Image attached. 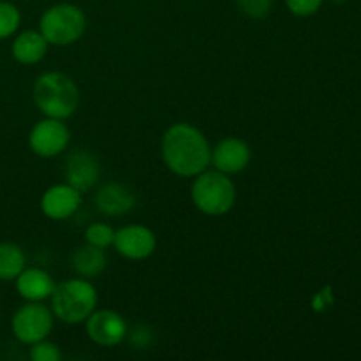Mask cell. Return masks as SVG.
<instances>
[{
	"label": "cell",
	"mask_w": 361,
	"mask_h": 361,
	"mask_svg": "<svg viewBox=\"0 0 361 361\" xmlns=\"http://www.w3.org/2000/svg\"><path fill=\"white\" fill-rule=\"evenodd\" d=\"M161 154L166 168L182 178H194L208 169L212 147L197 127L187 122L173 123L161 141Z\"/></svg>",
	"instance_id": "6da1fadb"
},
{
	"label": "cell",
	"mask_w": 361,
	"mask_h": 361,
	"mask_svg": "<svg viewBox=\"0 0 361 361\" xmlns=\"http://www.w3.org/2000/svg\"><path fill=\"white\" fill-rule=\"evenodd\" d=\"M32 97L44 116L66 120L73 116L80 106V88L71 76L51 71L35 80Z\"/></svg>",
	"instance_id": "7a4b0ae2"
},
{
	"label": "cell",
	"mask_w": 361,
	"mask_h": 361,
	"mask_svg": "<svg viewBox=\"0 0 361 361\" xmlns=\"http://www.w3.org/2000/svg\"><path fill=\"white\" fill-rule=\"evenodd\" d=\"M99 302L97 289L88 279L76 277L63 281L51 295L53 316L66 324H80L87 321Z\"/></svg>",
	"instance_id": "3957f363"
},
{
	"label": "cell",
	"mask_w": 361,
	"mask_h": 361,
	"mask_svg": "<svg viewBox=\"0 0 361 361\" xmlns=\"http://www.w3.org/2000/svg\"><path fill=\"white\" fill-rule=\"evenodd\" d=\"M190 197L192 203L201 214L219 217L231 212L236 201V187L229 175L217 171H208L194 176L192 187H190Z\"/></svg>",
	"instance_id": "277c9868"
},
{
	"label": "cell",
	"mask_w": 361,
	"mask_h": 361,
	"mask_svg": "<svg viewBox=\"0 0 361 361\" xmlns=\"http://www.w3.org/2000/svg\"><path fill=\"white\" fill-rule=\"evenodd\" d=\"M87 30V16L74 4H56L42 13L39 32L53 46H69L80 41Z\"/></svg>",
	"instance_id": "5b68a950"
},
{
	"label": "cell",
	"mask_w": 361,
	"mask_h": 361,
	"mask_svg": "<svg viewBox=\"0 0 361 361\" xmlns=\"http://www.w3.org/2000/svg\"><path fill=\"white\" fill-rule=\"evenodd\" d=\"M53 310L42 302H27L14 312L11 330L18 342L32 345L48 338L53 330Z\"/></svg>",
	"instance_id": "8992f818"
},
{
	"label": "cell",
	"mask_w": 361,
	"mask_h": 361,
	"mask_svg": "<svg viewBox=\"0 0 361 361\" xmlns=\"http://www.w3.org/2000/svg\"><path fill=\"white\" fill-rule=\"evenodd\" d=\"M71 141V130L62 120L49 118L35 123L28 134V147L39 157H56L67 148Z\"/></svg>",
	"instance_id": "52a82bcc"
},
{
	"label": "cell",
	"mask_w": 361,
	"mask_h": 361,
	"mask_svg": "<svg viewBox=\"0 0 361 361\" xmlns=\"http://www.w3.org/2000/svg\"><path fill=\"white\" fill-rule=\"evenodd\" d=\"M113 247L122 257L129 261H143L157 249V238L150 228L130 224L115 231Z\"/></svg>",
	"instance_id": "ba28073f"
},
{
	"label": "cell",
	"mask_w": 361,
	"mask_h": 361,
	"mask_svg": "<svg viewBox=\"0 0 361 361\" xmlns=\"http://www.w3.org/2000/svg\"><path fill=\"white\" fill-rule=\"evenodd\" d=\"M85 323L90 341L101 348H115L127 337L126 319L115 310H94Z\"/></svg>",
	"instance_id": "9c48e42d"
},
{
	"label": "cell",
	"mask_w": 361,
	"mask_h": 361,
	"mask_svg": "<svg viewBox=\"0 0 361 361\" xmlns=\"http://www.w3.org/2000/svg\"><path fill=\"white\" fill-rule=\"evenodd\" d=\"M252 152L250 147L240 137H224L219 141L217 147L212 148V161L217 171L226 173V175H236L242 173L247 166L250 164Z\"/></svg>",
	"instance_id": "30bf717a"
},
{
	"label": "cell",
	"mask_w": 361,
	"mask_h": 361,
	"mask_svg": "<svg viewBox=\"0 0 361 361\" xmlns=\"http://www.w3.org/2000/svg\"><path fill=\"white\" fill-rule=\"evenodd\" d=\"M81 207V192L69 183H56L41 197V212L51 221L71 219Z\"/></svg>",
	"instance_id": "8fae6325"
},
{
	"label": "cell",
	"mask_w": 361,
	"mask_h": 361,
	"mask_svg": "<svg viewBox=\"0 0 361 361\" xmlns=\"http://www.w3.org/2000/svg\"><path fill=\"white\" fill-rule=\"evenodd\" d=\"M63 175L67 180L66 183L83 194L97 183L99 176H101V168H99V161L90 152L76 150L67 157Z\"/></svg>",
	"instance_id": "7c38bea8"
},
{
	"label": "cell",
	"mask_w": 361,
	"mask_h": 361,
	"mask_svg": "<svg viewBox=\"0 0 361 361\" xmlns=\"http://www.w3.org/2000/svg\"><path fill=\"white\" fill-rule=\"evenodd\" d=\"M16 291L25 302H44L51 298L56 284L51 275L42 268H27L14 279Z\"/></svg>",
	"instance_id": "4fadbf2b"
},
{
	"label": "cell",
	"mask_w": 361,
	"mask_h": 361,
	"mask_svg": "<svg viewBox=\"0 0 361 361\" xmlns=\"http://www.w3.org/2000/svg\"><path fill=\"white\" fill-rule=\"evenodd\" d=\"M95 204L101 214L108 215V217H120L133 210L136 204V196L127 185L113 182L99 189L97 196H95Z\"/></svg>",
	"instance_id": "5bb4252c"
},
{
	"label": "cell",
	"mask_w": 361,
	"mask_h": 361,
	"mask_svg": "<svg viewBox=\"0 0 361 361\" xmlns=\"http://www.w3.org/2000/svg\"><path fill=\"white\" fill-rule=\"evenodd\" d=\"M49 42L39 30L20 32L13 39L11 44V55L21 66H34L39 63L48 53Z\"/></svg>",
	"instance_id": "9a60e30c"
},
{
	"label": "cell",
	"mask_w": 361,
	"mask_h": 361,
	"mask_svg": "<svg viewBox=\"0 0 361 361\" xmlns=\"http://www.w3.org/2000/svg\"><path fill=\"white\" fill-rule=\"evenodd\" d=\"M71 264H73V270L78 277L88 279V281L99 277L106 268L104 249H99L90 243L78 247L71 257Z\"/></svg>",
	"instance_id": "2e32d148"
},
{
	"label": "cell",
	"mask_w": 361,
	"mask_h": 361,
	"mask_svg": "<svg viewBox=\"0 0 361 361\" xmlns=\"http://www.w3.org/2000/svg\"><path fill=\"white\" fill-rule=\"evenodd\" d=\"M27 267V256L18 243H0V281L13 282Z\"/></svg>",
	"instance_id": "e0dca14e"
},
{
	"label": "cell",
	"mask_w": 361,
	"mask_h": 361,
	"mask_svg": "<svg viewBox=\"0 0 361 361\" xmlns=\"http://www.w3.org/2000/svg\"><path fill=\"white\" fill-rule=\"evenodd\" d=\"M21 23V13L14 4L0 0V41L13 37Z\"/></svg>",
	"instance_id": "ac0fdd59"
},
{
	"label": "cell",
	"mask_w": 361,
	"mask_h": 361,
	"mask_svg": "<svg viewBox=\"0 0 361 361\" xmlns=\"http://www.w3.org/2000/svg\"><path fill=\"white\" fill-rule=\"evenodd\" d=\"M113 238H115V229L106 222H94L85 229V240L90 245L99 247V249H106V247L113 245Z\"/></svg>",
	"instance_id": "d6986e66"
},
{
	"label": "cell",
	"mask_w": 361,
	"mask_h": 361,
	"mask_svg": "<svg viewBox=\"0 0 361 361\" xmlns=\"http://www.w3.org/2000/svg\"><path fill=\"white\" fill-rule=\"evenodd\" d=\"M28 356L32 361H60L62 360V351H60L59 345L44 338V341H39L30 345Z\"/></svg>",
	"instance_id": "ffe728a7"
},
{
	"label": "cell",
	"mask_w": 361,
	"mask_h": 361,
	"mask_svg": "<svg viewBox=\"0 0 361 361\" xmlns=\"http://www.w3.org/2000/svg\"><path fill=\"white\" fill-rule=\"evenodd\" d=\"M236 4L245 16L252 18V20H261L270 14L274 0H236Z\"/></svg>",
	"instance_id": "44dd1931"
},
{
	"label": "cell",
	"mask_w": 361,
	"mask_h": 361,
	"mask_svg": "<svg viewBox=\"0 0 361 361\" xmlns=\"http://www.w3.org/2000/svg\"><path fill=\"white\" fill-rule=\"evenodd\" d=\"M324 0H286V6H288L289 13H293L295 16L307 18L316 14L321 9Z\"/></svg>",
	"instance_id": "7402d4cb"
},
{
	"label": "cell",
	"mask_w": 361,
	"mask_h": 361,
	"mask_svg": "<svg viewBox=\"0 0 361 361\" xmlns=\"http://www.w3.org/2000/svg\"><path fill=\"white\" fill-rule=\"evenodd\" d=\"M330 2H334V4H344L345 0H330Z\"/></svg>",
	"instance_id": "603a6c76"
}]
</instances>
